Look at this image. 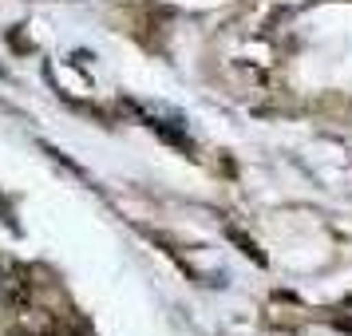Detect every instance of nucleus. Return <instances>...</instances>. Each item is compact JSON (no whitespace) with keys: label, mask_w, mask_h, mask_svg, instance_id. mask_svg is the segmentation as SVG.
<instances>
[{"label":"nucleus","mask_w":352,"mask_h":336,"mask_svg":"<svg viewBox=\"0 0 352 336\" xmlns=\"http://www.w3.org/2000/svg\"><path fill=\"white\" fill-rule=\"evenodd\" d=\"M0 293H24V281H16V289H12V281L4 277V269H0Z\"/></svg>","instance_id":"obj_1"}]
</instances>
